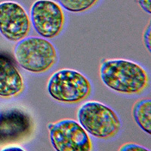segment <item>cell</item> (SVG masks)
Wrapping results in <instances>:
<instances>
[{
    "mask_svg": "<svg viewBox=\"0 0 151 151\" xmlns=\"http://www.w3.org/2000/svg\"><path fill=\"white\" fill-rule=\"evenodd\" d=\"M30 22L39 36L47 40L57 37L65 26V13L54 0H36L30 8Z\"/></svg>",
    "mask_w": 151,
    "mask_h": 151,
    "instance_id": "6",
    "label": "cell"
},
{
    "mask_svg": "<svg viewBox=\"0 0 151 151\" xmlns=\"http://www.w3.org/2000/svg\"><path fill=\"white\" fill-rule=\"evenodd\" d=\"M25 83L14 62L0 54V98H11L22 94Z\"/></svg>",
    "mask_w": 151,
    "mask_h": 151,
    "instance_id": "9",
    "label": "cell"
},
{
    "mask_svg": "<svg viewBox=\"0 0 151 151\" xmlns=\"http://www.w3.org/2000/svg\"><path fill=\"white\" fill-rule=\"evenodd\" d=\"M119 150H143V151H150V150L147 149L144 147L138 145V144H133V143H128V144H122L119 147Z\"/></svg>",
    "mask_w": 151,
    "mask_h": 151,
    "instance_id": "12",
    "label": "cell"
},
{
    "mask_svg": "<svg viewBox=\"0 0 151 151\" xmlns=\"http://www.w3.org/2000/svg\"><path fill=\"white\" fill-rule=\"evenodd\" d=\"M99 74L105 86L120 94H139L150 85L147 71L139 64L125 59L104 60Z\"/></svg>",
    "mask_w": 151,
    "mask_h": 151,
    "instance_id": "1",
    "label": "cell"
},
{
    "mask_svg": "<svg viewBox=\"0 0 151 151\" xmlns=\"http://www.w3.org/2000/svg\"><path fill=\"white\" fill-rule=\"evenodd\" d=\"M30 18L20 3L14 1L0 2V34L5 40L17 42L30 32Z\"/></svg>",
    "mask_w": 151,
    "mask_h": 151,
    "instance_id": "7",
    "label": "cell"
},
{
    "mask_svg": "<svg viewBox=\"0 0 151 151\" xmlns=\"http://www.w3.org/2000/svg\"><path fill=\"white\" fill-rule=\"evenodd\" d=\"M143 40L144 43L148 52H150V23H148L147 27L144 29V34H143Z\"/></svg>",
    "mask_w": 151,
    "mask_h": 151,
    "instance_id": "13",
    "label": "cell"
},
{
    "mask_svg": "<svg viewBox=\"0 0 151 151\" xmlns=\"http://www.w3.org/2000/svg\"><path fill=\"white\" fill-rule=\"evenodd\" d=\"M47 90L56 101L71 104L87 99L91 95V84L82 73L73 69H61L51 76Z\"/></svg>",
    "mask_w": 151,
    "mask_h": 151,
    "instance_id": "4",
    "label": "cell"
},
{
    "mask_svg": "<svg viewBox=\"0 0 151 151\" xmlns=\"http://www.w3.org/2000/svg\"><path fill=\"white\" fill-rule=\"evenodd\" d=\"M14 55L21 68L36 74L49 70L58 60L55 45L47 39L36 36H27L17 42Z\"/></svg>",
    "mask_w": 151,
    "mask_h": 151,
    "instance_id": "2",
    "label": "cell"
},
{
    "mask_svg": "<svg viewBox=\"0 0 151 151\" xmlns=\"http://www.w3.org/2000/svg\"><path fill=\"white\" fill-rule=\"evenodd\" d=\"M132 116L137 125L144 132L151 133V101L143 98L134 103L132 108Z\"/></svg>",
    "mask_w": 151,
    "mask_h": 151,
    "instance_id": "10",
    "label": "cell"
},
{
    "mask_svg": "<svg viewBox=\"0 0 151 151\" xmlns=\"http://www.w3.org/2000/svg\"><path fill=\"white\" fill-rule=\"evenodd\" d=\"M33 130V122L26 112L12 109L0 113V144L22 142Z\"/></svg>",
    "mask_w": 151,
    "mask_h": 151,
    "instance_id": "8",
    "label": "cell"
},
{
    "mask_svg": "<svg viewBox=\"0 0 151 151\" xmlns=\"http://www.w3.org/2000/svg\"><path fill=\"white\" fill-rule=\"evenodd\" d=\"M77 119L88 134L98 139H110L117 135L122 123L117 113L107 105L95 101L81 105Z\"/></svg>",
    "mask_w": 151,
    "mask_h": 151,
    "instance_id": "3",
    "label": "cell"
},
{
    "mask_svg": "<svg viewBox=\"0 0 151 151\" xmlns=\"http://www.w3.org/2000/svg\"><path fill=\"white\" fill-rule=\"evenodd\" d=\"M50 141L57 151H91L92 142L84 128L73 119H64L48 125Z\"/></svg>",
    "mask_w": 151,
    "mask_h": 151,
    "instance_id": "5",
    "label": "cell"
},
{
    "mask_svg": "<svg viewBox=\"0 0 151 151\" xmlns=\"http://www.w3.org/2000/svg\"><path fill=\"white\" fill-rule=\"evenodd\" d=\"M137 2L141 6V9L144 11L145 12L150 14L151 13V0H137Z\"/></svg>",
    "mask_w": 151,
    "mask_h": 151,
    "instance_id": "14",
    "label": "cell"
},
{
    "mask_svg": "<svg viewBox=\"0 0 151 151\" xmlns=\"http://www.w3.org/2000/svg\"><path fill=\"white\" fill-rule=\"evenodd\" d=\"M64 9L72 13H83L94 8L100 0H57Z\"/></svg>",
    "mask_w": 151,
    "mask_h": 151,
    "instance_id": "11",
    "label": "cell"
}]
</instances>
